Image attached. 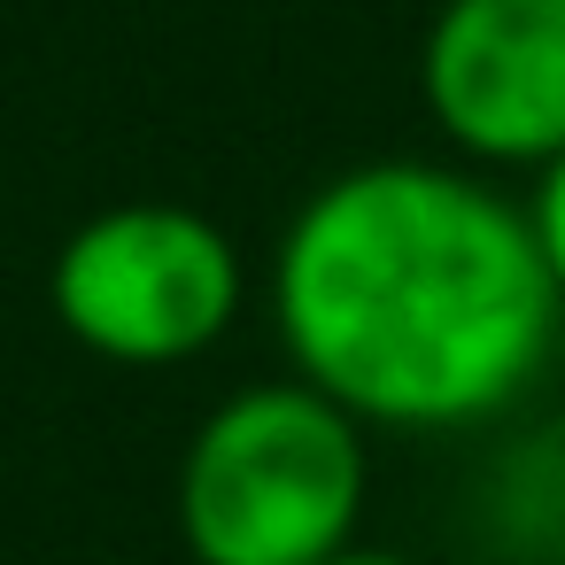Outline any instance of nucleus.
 Masks as SVG:
<instances>
[{
	"label": "nucleus",
	"instance_id": "39448f33",
	"mask_svg": "<svg viewBox=\"0 0 565 565\" xmlns=\"http://www.w3.org/2000/svg\"><path fill=\"white\" fill-rule=\"evenodd\" d=\"M526 217H534L542 264H550V279H557V295H565V156H557V163H542V179H534V202H526Z\"/></svg>",
	"mask_w": 565,
	"mask_h": 565
},
{
	"label": "nucleus",
	"instance_id": "423d86ee",
	"mask_svg": "<svg viewBox=\"0 0 565 565\" xmlns=\"http://www.w3.org/2000/svg\"><path fill=\"white\" fill-rule=\"evenodd\" d=\"M326 565H411V557H395V550H364V542H349V550H333Z\"/></svg>",
	"mask_w": 565,
	"mask_h": 565
},
{
	"label": "nucleus",
	"instance_id": "20e7f679",
	"mask_svg": "<svg viewBox=\"0 0 565 565\" xmlns=\"http://www.w3.org/2000/svg\"><path fill=\"white\" fill-rule=\"evenodd\" d=\"M441 140L472 163L565 156V0H441L418 47Z\"/></svg>",
	"mask_w": 565,
	"mask_h": 565
},
{
	"label": "nucleus",
	"instance_id": "7ed1b4c3",
	"mask_svg": "<svg viewBox=\"0 0 565 565\" xmlns=\"http://www.w3.org/2000/svg\"><path fill=\"white\" fill-rule=\"evenodd\" d=\"M47 302L55 326L109 364H186L241 318V248L202 210L117 202L55 248Z\"/></svg>",
	"mask_w": 565,
	"mask_h": 565
},
{
	"label": "nucleus",
	"instance_id": "f03ea898",
	"mask_svg": "<svg viewBox=\"0 0 565 565\" xmlns=\"http://www.w3.org/2000/svg\"><path fill=\"white\" fill-rule=\"evenodd\" d=\"M364 488V426L310 380H264L194 426L179 534L194 565H326L349 550Z\"/></svg>",
	"mask_w": 565,
	"mask_h": 565
},
{
	"label": "nucleus",
	"instance_id": "f257e3e1",
	"mask_svg": "<svg viewBox=\"0 0 565 565\" xmlns=\"http://www.w3.org/2000/svg\"><path fill=\"white\" fill-rule=\"evenodd\" d=\"M271 318L295 380L356 426L457 434L534 387L565 295L511 194L387 156L295 210L271 256Z\"/></svg>",
	"mask_w": 565,
	"mask_h": 565
}]
</instances>
